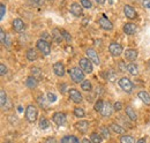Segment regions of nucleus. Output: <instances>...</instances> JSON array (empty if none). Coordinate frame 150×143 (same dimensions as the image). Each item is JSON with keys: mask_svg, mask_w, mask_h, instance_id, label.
Returning a JSON list of instances; mask_svg holds the SVG:
<instances>
[{"mask_svg": "<svg viewBox=\"0 0 150 143\" xmlns=\"http://www.w3.org/2000/svg\"><path fill=\"white\" fill-rule=\"evenodd\" d=\"M69 75L75 83H80V82L82 83L84 81V72L80 67H73L72 69H69Z\"/></svg>", "mask_w": 150, "mask_h": 143, "instance_id": "1", "label": "nucleus"}, {"mask_svg": "<svg viewBox=\"0 0 150 143\" xmlns=\"http://www.w3.org/2000/svg\"><path fill=\"white\" fill-rule=\"evenodd\" d=\"M25 118H27V120H28L29 122H31V124H34V122L37 120L38 111H37V108H36V106L29 105V106L27 107V110H25Z\"/></svg>", "mask_w": 150, "mask_h": 143, "instance_id": "2", "label": "nucleus"}, {"mask_svg": "<svg viewBox=\"0 0 150 143\" xmlns=\"http://www.w3.org/2000/svg\"><path fill=\"white\" fill-rule=\"evenodd\" d=\"M79 66H80V68L84 72V73L90 74V73L93 72V62H91L88 58H82V59H80Z\"/></svg>", "mask_w": 150, "mask_h": 143, "instance_id": "3", "label": "nucleus"}, {"mask_svg": "<svg viewBox=\"0 0 150 143\" xmlns=\"http://www.w3.org/2000/svg\"><path fill=\"white\" fill-rule=\"evenodd\" d=\"M37 49L44 54V55H49L51 52V46L50 44L45 40V39H39L37 42Z\"/></svg>", "mask_w": 150, "mask_h": 143, "instance_id": "4", "label": "nucleus"}, {"mask_svg": "<svg viewBox=\"0 0 150 143\" xmlns=\"http://www.w3.org/2000/svg\"><path fill=\"white\" fill-rule=\"evenodd\" d=\"M119 86H120L121 89L124 90V91H126V92H131L132 89H133V84H132L131 80L127 79V77L120 79L119 80Z\"/></svg>", "mask_w": 150, "mask_h": 143, "instance_id": "5", "label": "nucleus"}, {"mask_svg": "<svg viewBox=\"0 0 150 143\" xmlns=\"http://www.w3.org/2000/svg\"><path fill=\"white\" fill-rule=\"evenodd\" d=\"M86 54H87L88 59H89L91 62H94L95 65H99V64H100L99 57H98V54H97V52L95 51L94 49H88V50L86 51Z\"/></svg>", "mask_w": 150, "mask_h": 143, "instance_id": "6", "label": "nucleus"}, {"mask_svg": "<svg viewBox=\"0 0 150 143\" xmlns=\"http://www.w3.org/2000/svg\"><path fill=\"white\" fill-rule=\"evenodd\" d=\"M109 51L113 57H119L122 53V46L118 43H111L110 46H109Z\"/></svg>", "mask_w": 150, "mask_h": 143, "instance_id": "7", "label": "nucleus"}, {"mask_svg": "<svg viewBox=\"0 0 150 143\" xmlns=\"http://www.w3.org/2000/svg\"><path fill=\"white\" fill-rule=\"evenodd\" d=\"M98 23H99V25H100L104 30H112L113 29V24L111 23V21L106 18L105 15H103L102 18H99Z\"/></svg>", "mask_w": 150, "mask_h": 143, "instance_id": "8", "label": "nucleus"}, {"mask_svg": "<svg viewBox=\"0 0 150 143\" xmlns=\"http://www.w3.org/2000/svg\"><path fill=\"white\" fill-rule=\"evenodd\" d=\"M13 29L19 34L23 33L25 30V25H24V23H23V21L21 18H15L13 21Z\"/></svg>", "mask_w": 150, "mask_h": 143, "instance_id": "9", "label": "nucleus"}, {"mask_svg": "<svg viewBox=\"0 0 150 143\" xmlns=\"http://www.w3.org/2000/svg\"><path fill=\"white\" fill-rule=\"evenodd\" d=\"M68 93H69V98L74 103H81L82 102V95L80 93V91H77L76 89H71L68 91Z\"/></svg>", "mask_w": 150, "mask_h": 143, "instance_id": "10", "label": "nucleus"}, {"mask_svg": "<svg viewBox=\"0 0 150 143\" xmlns=\"http://www.w3.org/2000/svg\"><path fill=\"white\" fill-rule=\"evenodd\" d=\"M53 121L56 122L58 126H62L66 124V115L65 113H61V112H57L53 115Z\"/></svg>", "mask_w": 150, "mask_h": 143, "instance_id": "11", "label": "nucleus"}, {"mask_svg": "<svg viewBox=\"0 0 150 143\" xmlns=\"http://www.w3.org/2000/svg\"><path fill=\"white\" fill-rule=\"evenodd\" d=\"M53 72H54V74H56L57 76H64L65 75V66H64V64H61V62H56L54 65H53Z\"/></svg>", "mask_w": 150, "mask_h": 143, "instance_id": "12", "label": "nucleus"}, {"mask_svg": "<svg viewBox=\"0 0 150 143\" xmlns=\"http://www.w3.org/2000/svg\"><path fill=\"white\" fill-rule=\"evenodd\" d=\"M136 30H137V28L134 23H126L124 25V33L126 35H134L136 33Z\"/></svg>", "mask_w": 150, "mask_h": 143, "instance_id": "13", "label": "nucleus"}, {"mask_svg": "<svg viewBox=\"0 0 150 143\" xmlns=\"http://www.w3.org/2000/svg\"><path fill=\"white\" fill-rule=\"evenodd\" d=\"M124 13H125V15L127 16L128 18H136V12H135V9L129 6V5H126L125 7H124Z\"/></svg>", "mask_w": 150, "mask_h": 143, "instance_id": "14", "label": "nucleus"}, {"mask_svg": "<svg viewBox=\"0 0 150 143\" xmlns=\"http://www.w3.org/2000/svg\"><path fill=\"white\" fill-rule=\"evenodd\" d=\"M100 113H102L103 117H110L112 114V106L109 102H104V106L102 108Z\"/></svg>", "mask_w": 150, "mask_h": 143, "instance_id": "15", "label": "nucleus"}, {"mask_svg": "<svg viewBox=\"0 0 150 143\" xmlns=\"http://www.w3.org/2000/svg\"><path fill=\"white\" fill-rule=\"evenodd\" d=\"M75 127H76V129L80 130L81 133H87V130H88V128H89V122L86 121V120L79 121V122L75 124Z\"/></svg>", "mask_w": 150, "mask_h": 143, "instance_id": "16", "label": "nucleus"}, {"mask_svg": "<svg viewBox=\"0 0 150 143\" xmlns=\"http://www.w3.org/2000/svg\"><path fill=\"white\" fill-rule=\"evenodd\" d=\"M136 58H137V51H136V50H134V49H128V50L125 51V59L134 61Z\"/></svg>", "mask_w": 150, "mask_h": 143, "instance_id": "17", "label": "nucleus"}, {"mask_svg": "<svg viewBox=\"0 0 150 143\" xmlns=\"http://www.w3.org/2000/svg\"><path fill=\"white\" fill-rule=\"evenodd\" d=\"M71 13L75 15V16H81L82 15V7H81V5H79V4H72V6H71Z\"/></svg>", "mask_w": 150, "mask_h": 143, "instance_id": "18", "label": "nucleus"}, {"mask_svg": "<svg viewBox=\"0 0 150 143\" xmlns=\"http://www.w3.org/2000/svg\"><path fill=\"white\" fill-rule=\"evenodd\" d=\"M25 84H27V87H28L29 89H35L38 84L37 79H36L35 76H29V77L27 79V81H25Z\"/></svg>", "mask_w": 150, "mask_h": 143, "instance_id": "19", "label": "nucleus"}, {"mask_svg": "<svg viewBox=\"0 0 150 143\" xmlns=\"http://www.w3.org/2000/svg\"><path fill=\"white\" fill-rule=\"evenodd\" d=\"M137 96H139V98H140L146 105H150V96L148 92H146V91H140Z\"/></svg>", "mask_w": 150, "mask_h": 143, "instance_id": "20", "label": "nucleus"}, {"mask_svg": "<svg viewBox=\"0 0 150 143\" xmlns=\"http://www.w3.org/2000/svg\"><path fill=\"white\" fill-rule=\"evenodd\" d=\"M52 38H53V40H54V42L60 43V42L62 40V34H61V30H59V29L54 28V29L52 30Z\"/></svg>", "mask_w": 150, "mask_h": 143, "instance_id": "21", "label": "nucleus"}, {"mask_svg": "<svg viewBox=\"0 0 150 143\" xmlns=\"http://www.w3.org/2000/svg\"><path fill=\"white\" fill-rule=\"evenodd\" d=\"M27 59L29 60V61H35L36 59L38 58V54H37V51H35L34 49H29L28 51H27Z\"/></svg>", "mask_w": 150, "mask_h": 143, "instance_id": "22", "label": "nucleus"}, {"mask_svg": "<svg viewBox=\"0 0 150 143\" xmlns=\"http://www.w3.org/2000/svg\"><path fill=\"white\" fill-rule=\"evenodd\" d=\"M61 143H80L77 137L74 135H67V136H64L61 139Z\"/></svg>", "mask_w": 150, "mask_h": 143, "instance_id": "23", "label": "nucleus"}, {"mask_svg": "<svg viewBox=\"0 0 150 143\" xmlns=\"http://www.w3.org/2000/svg\"><path fill=\"white\" fill-rule=\"evenodd\" d=\"M126 114L128 115V118L131 119L132 121H135V120L137 119V115H136L135 111H134V110H133V107H131V106L126 107Z\"/></svg>", "mask_w": 150, "mask_h": 143, "instance_id": "24", "label": "nucleus"}, {"mask_svg": "<svg viewBox=\"0 0 150 143\" xmlns=\"http://www.w3.org/2000/svg\"><path fill=\"white\" fill-rule=\"evenodd\" d=\"M90 141L93 143H102L103 141V136H100V134H97V133H93L90 135Z\"/></svg>", "mask_w": 150, "mask_h": 143, "instance_id": "25", "label": "nucleus"}, {"mask_svg": "<svg viewBox=\"0 0 150 143\" xmlns=\"http://www.w3.org/2000/svg\"><path fill=\"white\" fill-rule=\"evenodd\" d=\"M111 129L117 134H125V129L121 126L117 125V124H111Z\"/></svg>", "mask_w": 150, "mask_h": 143, "instance_id": "26", "label": "nucleus"}, {"mask_svg": "<svg viewBox=\"0 0 150 143\" xmlns=\"http://www.w3.org/2000/svg\"><path fill=\"white\" fill-rule=\"evenodd\" d=\"M120 143H135V140L131 135H122L120 139Z\"/></svg>", "mask_w": 150, "mask_h": 143, "instance_id": "27", "label": "nucleus"}, {"mask_svg": "<svg viewBox=\"0 0 150 143\" xmlns=\"http://www.w3.org/2000/svg\"><path fill=\"white\" fill-rule=\"evenodd\" d=\"M126 68H127L128 73L132 74V75H137V73H139V71H137V66H136V65H134V64H129Z\"/></svg>", "mask_w": 150, "mask_h": 143, "instance_id": "28", "label": "nucleus"}, {"mask_svg": "<svg viewBox=\"0 0 150 143\" xmlns=\"http://www.w3.org/2000/svg\"><path fill=\"white\" fill-rule=\"evenodd\" d=\"M74 115L77 117V118H83V117H86V112H84V110L81 108V107H75Z\"/></svg>", "mask_w": 150, "mask_h": 143, "instance_id": "29", "label": "nucleus"}, {"mask_svg": "<svg viewBox=\"0 0 150 143\" xmlns=\"http://www.w3.org/2000/svg\"><path fill=\"white\" fill-rule=\"evenodd\" d=\"M29 1V4L31 5V6H34V7H42V6H44V4H45V0H28Z\"/></svg>", "mask_w": 150, "mask_h": 143, "instance_id": "30", "label": "nucleus"}, {"mask_svg": "<svg viewBox=\"0 0 150 143\" xmlns=\"http://www.w3.org/2000/svg\"><path fill=\"white\" fill-rule=\"evenodd\" d=\"M81 88H82V90H84V91H90L91 90V83L88 80H84L81 83Z\"/></svg>", "mask_w": 150, "mask_h": 143, "instance_id": "31", "label": "nucleus"}, {"mask_svg": "<svg viewBox=\"0 0 150 143\" xmlns=\"http://www.w3.org/2000/svg\"><path fill=\"white\" fill-rule=\"evenodd\" d=\"M0 96H1V106H2V108H5V106L7 105V95L4 90H1Z\"/></svg>", "mask_w": 150, "mask_h": 143, "instance_id": "32", "label": "nucleus"}, {"mask_svg": "<svg viewBox=\"0 0 150 143\" xmlns=\"http://www.w3.org/2000/svg\"><path fill=\"white\" fill-rule=\"evenodd\" d=\"M39 128H42V129H46V128H49V121H47V119L42 118V119L39 120Z\"/></svg>", "mask_w": 150, "mask_h": 143, "instance_id": "33", "label": "nucleus"}, {"mask_svg": "<svg viewBox=\"0 0 150 143\" xmlns=\"http://www.w3.org/2000/svg\"><path fill=\"white\" fill-rule=\"evenodd\" d=\"M103 106H104V102H103L102 99H98V101L95 103V110H96L97 112H100Z\"/></svg>", "mask_w": 150, "mask_h": 143, "instance_id": "34", "label": "nucleus"}, {"mask_svg": "<svg viewBox=\"0 0 150 143\" xmlns=\"http://www.w3.org/2000/svg\"><path fill=\"white\" fill-rule=\"evenodd\" d=\"M38 103H39V105L42 106V108H47V104H46V102H45V97H44V96H39V97H38Z\"/></svg>", "mask_w": 150, "mask_h": 143, "instance_id": "35", "label": "nucleus"}, {"mask_svg": "<svg viewBox=\"0 0 150 143\" xmlns=\"http://www.w3.org/2000/svg\"><path fill=\"white\" fill-rule=\"evenodd\" d=\"M61 34H62V38H64L66 42H71V40H72V36L69 35L66 30H61Z\"/></svg>", "mask_w": 150, "mask_h": 143, "instance_id": "36", "label": "nucleus"}, {"mask_svg": "<svg viewBox=\"0 0 150 143\" xmlns=\"http://www.w3.org/2000/svg\"><path fill=\"white\" fill-rule=\"evenodd\" d=\"M100 133H102V135H103V137L104 139H108L110 135H109V129L106 128V127H102L100 128Z\"/></svg>", "mask_w": 150, "mask_h": 143, "instance_id": "37", "label": "nucleus"}, {"mask_svg": "<svg viewBox=\"0 0 150 143\" xmlns=\"http://www.w3.org/2000/svg\"><path fill=\"white\" fill-rule=\"evenodd\" d=\"M81 5L84 8H91V2L89 0H81Z\"/></svg>", "mask_w": 150, "mask_h": 143, "instance_id": "38", "label": "nucleus"}, {"mask_svg": "<svg viewBox=\"0 0 150 143\" xmlns=\"http://www.w3.org/2000/svg\"><path fill=\"white\" fill-rule=\"evenodd\" d=\"M5 13H6V6L4 4L0 5V18L2 20L4 16H5Z\"/></svg>", "mask_w": 150, "mask_h": 143, "instance_id": "39", "label": "nucleus"}, {"mask_svg": "<svg viewBox=\"0 0 150 143\" xmlns=\"http://www.w3.org/2000/svg\"><path fill=\"white\" fill-rule=\"evenodd\" d=\"M47 99H49L50 102L53 103V102H56L57 101V96L54 95V93H52V92H49V93H47Z\"/></svg>", "mask_w": 150, "mask_h": 143, "instance_id": "40", "label": "nucleus"}, {"mask_svg": "<svg viewBox=\"0 0 150 143\" xmlns=\"http://www.w3.org/2000/svg\"><path fill=\"white\" fill-rule=\"evenodd\" d=\"M115 77H117V74H115L114 72H109V74H108V79H109V81L113 82Z\"/></svg>", "mask_w": 150, "mask_h": 143, "instance_id": "41", "label": "nucleus"}, {"mask_svg": "<svg viewBox=\"0 0 150 143\" xmlns=\"http://www.w3.org/2000/svg\"><path fill=\"white\" fill-rule=\"evenodd\" d=\"M113 108H114L115 111H121V110H122V104H121L120 102H115L114 105H113Z\"/></svg>", "mask_w": 150, "mask_h": 143, "instance_id": "42", "label": "nucleus"}, {"mask_svg": "<svg viewBox=\"0 0 150 143\" xmlns=\"http://www.w3.org/2000/svg\"><path fill=\"white\" fill-rule=\"evenodd\" d=\"M31 72H33L34 76H35V75H37V76H40V75H42V73H40V71H39V68H37V67H33V68H31Z\"/></svg>", "mask_w": 150, "mask_h": 143, "instance_id": "43", "label": "nucleus"}, {"mask_svg": "<svg viewBox=\"0 0 150 143\" xmlns=\"http://www.w3.org/2000/svg\"><path fill=\"white\" fill-rule=\"evenodd\" d=\"M0 69H1V71H0V74H1L2 76H4V75L7 73V67H6L4 64H1V65H0Z\"/></svg>", "mask_w": 150, "mask_h": 143, "instance_id": "44", "label": "nucleus"}, {"mask_svg": "<svg viewBox=\"0 0 150 143\" xmlns=\"http://www.w3.org/2000/svg\"><path fill=\"white\" fill-rule=\"evenodd\" d=\"M0 36H1V43L4 44V43H5V40H6V37H7V35H5L4 29H1V31H0Z\"/></svg>", "mask_w": 150, "mask_h": 143, "instance_id": "45", "label": "nucleus"}, {"mask_svg": "<svg viewBox=\"0 0 150 143\" xmlns=\"http://www.w3.org/2000/svg\"><path fill=\"white\" fill-rule=\"evenodd\" d=\"M142 5H143V7H146V8H150V0H143V1H142Z\"/></svg>", "mask_w": 150, "mask_h": 143, "instance_id": "46", "label": "nucleus"}, {"mask_svg": "<svg viewBox=\"0 0 150 143\" xmlns=\"http://www.w3.org/2000/svg\"><path fill=\"white\" fill-rule=\"evenodd\" d=\"M66 87H67L66 83H64V84L60 86V91H61V93H65V92H66Z\"/></svg>", "mask_w": 150, "mask_h": 143, "instance_id": "47", "label": "nucleus"}, {"mask_svg": "<svg viewBox=\"0 0 150 143\" xmlns=\"http://www.w3.org/2000/svg\"><path fill=\"white\" fill-rule=\"evenodd\" d=\"M46 143H56V140H54V139H47V140H46Z\"/></svg>", "mask_w": 150, "mask_h": 143, "instance_id": "48", "label": "nucleus"}, {"mask_svg": "<svg viewBox=\"0 0 150 143\" xmlns=\"http://www.w3.org/2000/svg\"><path fill=\"white\" fill-rule=\"evenodd\" d=\"M96 2H97L98 5H104V4H105V0H96Z\"/></svg>", "mask_w": 150, "mask_h": 143, "instance_id": "49", "label": "nucleus"}, {"mask_svg": "<svg viewBox=\"0 0 150 143\" xmlns=\"http://www.w3.org/2000/svg\"><path fill=\"white\" fill-rule=\"evenodd\" d=\"M136 143H147V142H146V139H140Z\"/></svg>", "mask_w": 150, "mask_h": 143, "instance_id": "50", "label": "nucleus"}, {"mask_svg": "<svg viewBox=\"0 0 150 143\" xmlns=\"http://www.w3.org/2000/svg\"><path fill=\"white\" fill-rule=\"evenodd\" d=\"M82 143H93V142H91V141H89L88 139H84V140H83V142H82Z\"/></svg>", "mask_w": 150, "mask_h": 143, "instance_id": "51", "label": "nucleus"}, {"mask_svg": "<svg viewBox=\"0 0 150 143\" xmlns=\"http://www.w3.org/2000/svg\"><path fill=\"white\" fill-rule=\"evenodd\" d=\"M109 2H110V5H112V0H109Z\"/></svg>", "mask_w": 150, "mask_h": 143, "instance_id": "52", "label": "nucleus"}, {"mask_svg": "<svg viewBox=\"0 0 150 143\" xmlns=\"http://www.w3.org/2000/svg\"><path fill=\"white\" fill-rule=\"evenodd\" d=\"M5 143H12V142H11V141H6Z\"/></svg>", "mask_w": 150, "mask_h": 143, "instance_id": "53", "label": "nucleus"}, {"mask_svg": "<svg viewBox=\"0 0 150 143\" xmlns=\"http://www.w3.org/2000/svg\"><path fill=\"white\" fill-rule=\"evenodd\" d=\"M148 65H149V68H150V60H149V64H148Z\"/></svg>", "mask_w": 150, "mask_h": 143, "instance_id": "54", "label": "nucleus"}]
</instances>
